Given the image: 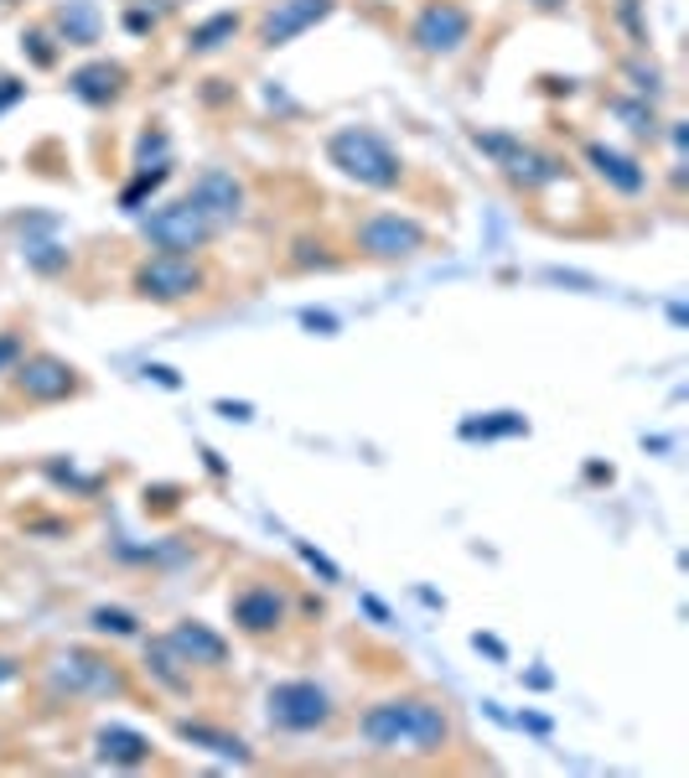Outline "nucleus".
I'll list each match as a JSON object with an SVG mask.
<instances>
[{
	"instance_id": "5701e85b",
	"label": "nucleus",
	"mask_w": 689,
	"mask_h": 778,
	"mask_svg": "<svg viewBox=\"0 0 689 778\" xmlns=\"http://www.w3.org/2000/svg\"><path fill=\"white\" fill-rule=\"evenodd\" d=\"M94 628L98 634H119V639H130V634H136V613H125V607H98Z\"/></svg>"
},
{
	"instance_id": "1a4fd4ad",
	"label": "nucleus",
	"mask_w": 689,
	"mask_h": 778,
	"mask_svg": "<svg viewBox=\"0 0 689 778\" xmlns=\"http://www.w3.org/2000/svg\"><path fill=\"white\" fill-rule=\"evenodd\" d=\"M337 0H276L270 11H265V21H259V47H285V42H295L301 32H312L316 21L332 16Z\"/></svg>"
},
{
	"instance_id": "f03ea898",
	"label": "nucleus",
	"mask_w": 689,
	"mask_h": 778,
	"mask_svg": "<svg viewBox=\"0 0 689 778\" xmlns=\"http://www.w3.org/2000/svg\"><path fill=\"white\" fill-rule=\"evenodd\" d=\"M327 156H332V166L342 177L363 182V187H394L399 172H405V166H399V151H394L378 130H369V125L337 130V136L327 140Z\"/></svg>"
},
{
	"instance_id": "a211bd4d",
	"label": "nucleus",
	"mask_w": 689,
	"mask_h": 778,
	"mask_svg": "<svg viewBox=\"0 0 689 778\" xmlns=\"http://www.w3.org/2000/svg\"><path fill=\"white\" fill-rule=\"evenodd\" d=\"M58 32L73 42V47H94L98 42V11L89 5V0H68V5L58 11Z\"/></svg>"
},
{
	"instance_id": "7c9ffc66",
	"label": "nucleus",
	"mask_w": 689,
	"mask_h": 778,
	"mask_svg": "<svg viewBox=\"0 0 689 778\" xmlns=\"http://www.w3.org/2000/svg\"><path fill=\"white\" fill-rule=\"evenodd\" d=\"M529 5H539V11H554V5H565V0H529Z\"/></svg>"
},
{
	"instance_id": "423d86ee",
	"label": "nucleus",
	"mask_w": 689,
	"mask_h": 778,
	"mask_svg": "<svg viewBox=\"0 0 689 778\" xmlns=\"http://www.w3.org/2000/svg\"><path fill=\"white\" fill-rule=\"evenodd\" d=\"M208 286V270L192 255H151L136 270V291L145 301H187Z\"/></svg>"
},
{
	"instance_id": "20e7f679",
	"label": "nucleus",
	"mask_w": 689,
	"mask_h": 778,
	"mask_svg": "<svg viewBox=\"0 0 689 778\" xmlns=\"http://www.w3.org/2000/svg\"><path fill=\"white\" fill-rule=\"evenodd\" d=\"M140 234H145V244H156L161 255H192V249H202L213 240V223H208V213L192 198H182V202H161L156 213L140 223Z\"/></svg>"
},
{
	"instance_id": "c85d7f7f",
	"label": "nucleus",
	"mask_w": 689,
	"mask_h": 778,
	"mask_svg": "<svg viewBox=\"0 0 689 778\" xmlns=\"http://www.w3.org/2000/svg\"><path fill=\"white\" fill-rule=\"evenodd\" d=\"M472 643H477V649H488V654H492V659H503V643H498V639H482V634H477V639H472Z\"/></svg>"
},
{
	"instance_id": "b1692460",
	"label": "nucleus",
	"mask_w": 689,
	"mask_h": 778,
	"mask_svg": "<svg viewBox=\"0 0 689 778\" xmlns=\"http://www.w3.org/2000/svg\"><path fill=\"white\" fill-rule=\"evenodd\" d=\"M301 560H306V566H316V571H322V577H327V581H337V566H332V560H327V556H316L312 545H301Z\"/></svg>"
},
{
	"instance_id": "f257e3e1",
	"label": "nucleus",
	"mask_w": 689,
	"mask_h": 778,
	"mask_svg": "<svg viewBox=\"0 0 689 778\" xmlns=\"http://www.w3.org/2000/svg\"><path fill=\"white\" fill-rule=\"evenodd\" d=\"M363 742L374 753H394V758H431L446 747L452 738V717L446 706L431 696H399V700H378L363 711L358 721Z\"/></svg>"
},
{
	"instance_id": "cd10ccee",
	"label": "nucleus",
	"mask_w": 689,
	"mask_h": 778,
	"mask_svg": "<svg viewBox=\"0 0 689 778\" xmlns=\"http://www.w3.org/2000/svg\"><path fill=\"white\" fill-rule=\"evenodd\" d=\"M145 374H151L156 384H166V390H177V374H172V369H145Z\"/></svg>"
},
{
	"instance_id": "393cba45",
	"label": "nucleus",
	"mask_w": 689,
	"mask_h": 778,
	"mask_svg": "<svg viewBox=\"0 0 689 778\" xmlns=\"http://www.w3.org/2000/svg\"><path fill=\"white\" fill-rule=\"evenodd\" d=\"M26 42H32V58H37L42 68H47V62H52V58H58V53L47 47V37H42V32H32V37H26Z\"/></svg>"
},
{
	"instance_id": "9d476101",
	"label": "nucleus",
	"mask_w": 689,
	"mask_h": 778,
	"mask_svg": "<svg viewBox=\"0 0 689 778\" xmlns=\"http://www.w3.org/2000/svg\"><path fill=\"white\" fill-rule=\"evenodd\" d=\"M477 151H488V156L503 161V172H509L513 182H524V187H545V182L560 177V166H554L550 156H539V151H529V146H518V140L509 136H482L477 130Z\"/></svg>"
},
{
	"instance_id": "c756f323",
	"label": "nucleus",
	"mask_w": 689,
	"mask_h": 778,
	"mask_svg": "<svg viewBox=\"0 0 689 778\" xmlns=\"http://www.w3.org/2000/svg\"><path fill=\"white\" fill-rule=\"evenodd\" d=\"M5 680H16V664H11V659L0 654V685H5Z\"/></svg>"
},
{
	"instance_id": "4468645a",
	"label": "nucleus",
	"mask_w": 689,
	"mask_h": 778,
	"mask_svg": "<svg viewBox=\"0 0 689 778\" xmlns=\"http://www.w3.org/2000/svg\"><path fill=\"white\" fill-rule=\"evenodd\" d=\"M166 643L182 654V664H202V670H218L223 659H229V643L218 639L213 628H202V623H177Z\"/></svg>"
},
{
	"instance_id": "4be33fe9",
	"label": "nucleus",
	"mask_w": 689,
	"mask_h": 778,
	"mask_svg": "<svg viewBox=\"0 0 689 778\" xmlns=\"http://www.w3.org/2000/svg\"><path fill=\"white\" fill-rule=\"evenodd\" d=\"M518 431H529V426H524V416H513V410H498L492 420H462V437H467V441L518 437Z\"/></svg>"
},
{
	"instance_id": "9b49d317",
	"label": "nucleus",
	"mask_w": 689,
	"mask_h": 778,
	"mask_svg": "<svg viewBox=\"0 0 689 778\" xmlns=\"http://www.w3.org/2000/svg\"><path fill=\"white\" fill-rule=\"evenodd\" d=\"M187 198L208 213V223L213 229H223V223H234L238 213H244V187H238L234 172H223V166H208V172H197L192 193Z\"/></svg>"
},
{
	"instance_id": "412c9836",
	"label": "nucleus",
	"mask_w": 689,
	"mask_h": 778,
	"mask_svg": "<svg viewBox=\"0 0 689 778\" xmlns=\"http://www.w3.org/2000/svg\"><path fill=\"white\" fill-rule=\"evenodd\" d=\"M145 664H151V675L166 685V690H187V670H182V654L172 649L166 639H151L145 649Z\"/></svg>"
},
{
	"instance_id": "6e6552de",
	"label": "nucleus",
	"mask_w": 689,
	"mask_h": 778,
	"mask_svg": "<svg viewBox=\"0 0 689 778\" xmlns=\"http://www.w3.org/2000/svg\"><path fill=\"white\" fill-rule=\"evenodd\" d=\"M358 244L374 259H405L414 249H425V229L414 219H399V213H374V219L358 223Z\"/></svg>"
},
{
	"instance_id": "f3484780",
	"label": "nucleus",
	"mask_w": 689,
	"mask_h": 778,
	"mask_svg": "<svg viewBox=\"0 0 689 778\" xmlns=\"http://www.w3.org/2000/svg\"><path fill=\"white\" fill-rule=\"evenodd\" d=\"M98 758L115 763V768H140L151 758V738H140L130 727H104L98 732Z\"/></svg>"
},
{
	"instance_id": "6ab92c4d",
	"label": "nucleus",
	"mask_w": 689,
	"mask_h": 778,
	"mask_svg": "<svg viewBox=\"0 0 689 778\" xmlns=\"http://www.w3.org/2000/svg\"><path fill=\"white\" fill-rule=\"evenodd\" d=\"M182 742H197V747H208V753H218V758H249V747L238 738H229V732H213V727H202V721H182L177 727Z\"/></svg>"
},
{
	"instance_id": "0eeeda50",
	"label": "nucleus",
	"mask_w": 689,
	"mask_h": 778,
	"mask_svg": "<svg viewBox=\"0 0 689 778\" xmlns=\"http://www.w3.org/2000/svg\"><path fill=\"white\" fill-rule=\"evenodd\" d=\"M472 37V11L467 5H456V0H431L410 26V42L420 53H431V58H446L456 53L462 42Z\"/></svg>"
},
{
	"instance_id": "2eb2a0df",
	"label": "nucleus",
	"mask_w": 689,
	"mask_h": 778,
	"mask_svg": "<svg viewBox=\"0 0 689 778\" xmlns=\"http://www.w3.org/2000/svg\"><path fill=\"white\" fill-rule=\"evenodd\" d=\"M586 161L596 166V177H607L617 193H643V182H649V172H643L638 161H628L622 151H611V146H602V140H591L586 146Z\"/></svg>"
},
{
	"instance_id": "aec40b11",
	"label": "nucleus",
	"mask_w": 689,
	"mask_h": 778,
	"mask_svg": "<svg viewBox=\"0 0 689 778\" xmlns=\"http://www.w3.org/2000/svg\"><path fill=\"white\" fill-rule=\"evenodd\" d=\"M234 37H238V16L234 11H223V16L197 21L192 37H187V47H192V53H218V47H229Z\"/></svg>"
},
{
	"instance_id": "a878e982",
	"label": "nucleus",
	"mask_w": 689,
	"mask_h": 778,
	"mask_svg": "<svg viewBox=\"0 0 689 778\" xmlns=\"http://www.w3.org/2000/svg\"><path fill=\"white\" fill-rule=\"evenodd\" d=\"M306 327H322V333H332L337 317H327V312H306Z\"/></svg>"
},
{
	"instance_id": "7ed1b4c3",
	"label": "nucleus",
	"mask_w": 689,
	"mask_h": 778,
	"mask_svg": "<svg viewBox=\"0 0 689 778\" xmlns=\"http://www.w3.org/2000/svg\"><path fill=\"white\" fill-rule=\"evenodd\" d=\"M47 685L58 696H73V700H109V696H125V675H119L115 659H98L89 649H62L52 654L47 664Z\"/></svg>"
},
{
	"instance_id": "dca6fc26",
	"label": "nucleus",
	"mask_w": 689,
	"mask_h": 778,
	"mask_svg": "<svg viewBox=\"0 0 689 778\" xmlns=\"http://www.w3.org/2000/svg\"><path fill=\"white\" fill-rule=\"evenodd\" d=\"M68 89H73L83 104H109L119 89H125V68H119V62H89V68H79V73L68 79Z\"/></svg>"
},
{
	"instance_id": "39448f33",
	"label": "nucleus",
	"mask_w": 689,
	"mask_h": 778,
	"mask_svg": "<svg viewBox=\"0 0 689 778\" xmlns=\"http://www.w3.org/2000/svg\"><path fill=\"white\" fill-rule=\"evenodd\" d=\"M270 727L280 732H316V727H327L332 721V696L312 685V680H285L270 690Z\"/></svg>"
},
{
	"instance_id": "f8f14e48",
	"label": "nucleus",
	"mask_w": 689,
	"mask_h": 778,
	"mask_svg": "<svg viewBox=\"0 0 689 778\" xmlns=\"http://www.w3.org/2000/svg\"><path fill=\"white\" fill-rule=\"evenodd\" d=\"M11 374H16V390L26 399H68L73 390H79V380H73V363L52 359V353H32V359L16 363Z\"/></svg>"
},
{
	"instance_id": "ddd939ff",
	"label": "nucleus",
	"mask_w": 689,
	"mask_h": 778,
	"mask_svg": "<svg viewBox=\"0 0 689 778\" xmlns=\"http://www.w3.org/2000/svg\"><path fill=\"white\" fill-rule=\"evenodd\" d=\"M234 623L244 634H276L280 623H285V597H280L276 587H249V592L234 597Z\"/></svg>"
},
{
	"instance_id": "bb28decb",
	"label": "nucleus",
	"mask_w": 689,
	"mask_h": 778,
	"mask_svg": "<svg viewBox=\"0 0 689 778\" xmlns=\"http://www.w3.org/2000/svg\"><path fill=\"white\" fill-rule=\"evenodd\" d=\"M16 353H21V342H16V338H0V369L16 359Z\"/></svg>"
}]
</instances>
